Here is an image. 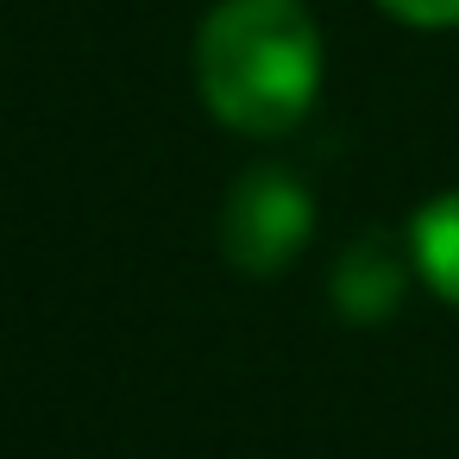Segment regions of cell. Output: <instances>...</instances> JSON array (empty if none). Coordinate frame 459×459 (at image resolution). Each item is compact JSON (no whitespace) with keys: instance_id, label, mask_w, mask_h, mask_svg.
I'll use <instances>...</instances> for the list:
<instances>
[{"instance_id":"3","label":"cell","mask_w":459,"mask_h":459,"mask_svg":"<svg viewBox=\"0 0 459 459\" xmlns=\"http://www.w3.org/2000/svg\"><path fill=\"white\" fill-rule=\"evenodd\" d=\"M409 271H415L409 246L396 252L384 233H359L340 252V264H333V302H340V315L359 321V327L390 321L403 308V296H409Z\"/></svg>"},{"instance_id":"5","label":"cell","mask_w":459,"mask_h":459,"mask_svg":"<svg viewBox=\"0 0 459 459\" xmlns=\"http://www.w3.org/2000/svg\"><path fill=\"white\" fill-rule=\"evenodd\" d=\"M377 7L403 26H421V32H440V26H459V0H377Z\"/></svg>"},{"instance_id":"1","label":"cell","mask_w":459,"mask_h":459,"mask_svg":"<svg viewBox=\"0 0 459 459\" xmlns=\"http://www.w3.org/2000/svg\"><path fill=\"white\" fill-rule=\"evenodd\" d=\"M321 26L302 0H221L195 32V89L227 133L283 139L321 95Z\"/></svg>"},{"instance_id":"4","label":"cell","mask_w":459,"mask_h":459,"mask_svg":"<svg viewBox=\"0 0 459 459\" xmlns=\"http://www.w3.org/2000/svg\"><path fill=\"white\" fill-rule=\"evenodd\" d=\"M409 258H415V277L459 308V189L434 195L415 208L409 221Z\"/></svg>"},{"instance_id":"2","label":"cell","mask_w":459,"mask_h":459,"mask_svg":"<svg viewBox=\"0 0 459 459\" xmlns=\"http://www.w3.org/2000/svg\"><path fill=\"white\" fill-rule=\"evenodd\" d=\"M315 239V195L283 164H252L221 202V258L239 277H277Z\"/></svg>"}]
</instances>
